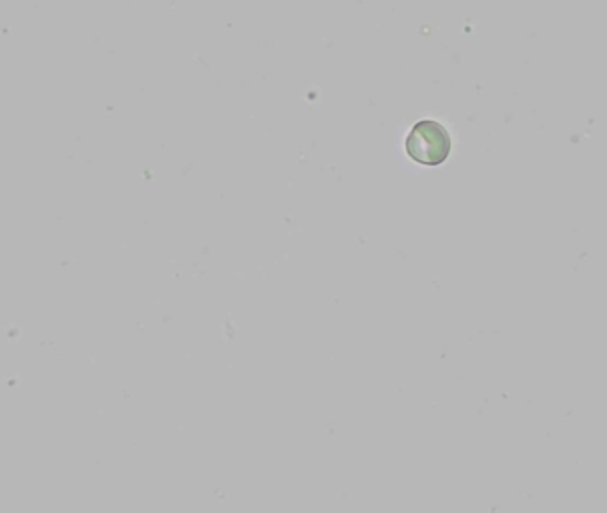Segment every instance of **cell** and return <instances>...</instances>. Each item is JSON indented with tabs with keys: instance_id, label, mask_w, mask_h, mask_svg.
I'll list each match as a JSON object with an SVG mask.
<instances>
[{
	"instance_id": "obj_1",
	"label": "cell",
	"mask_w": 607,
	"mask_h": 513,
	"mask_svg": "<svg viewBox=\"0 0 607 513\" xmlns=\"http://www.w3.org/2000/svg\"><path fill=\"white\" fill-rule=\"evenodd\" d=\"M406 151L417 163L440 165L451 151V140L439 123L420 121L406 141Z\"/></svg>"
}]
</instances>
